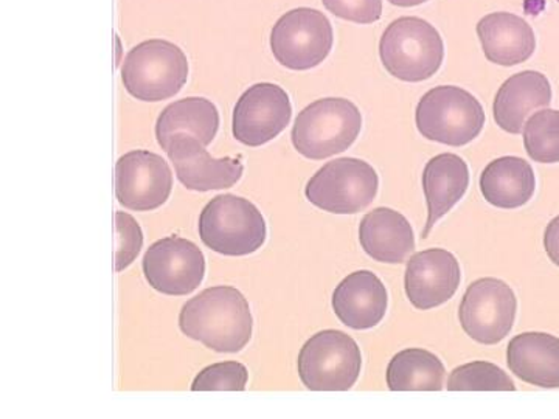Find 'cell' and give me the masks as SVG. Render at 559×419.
Returning <instances> with one entry per match:
<instances>
[{
  "label": "cell",
  "mask_w": 559,
  "mask_h": 419,
  "mask_svg": "<svg viewBox=\"0 0 559 419\" xmlns=\"http://www.w3.org/2000/svg\"><path fill=\"white\" fill-rule=\"evenodd\" d=\"M179 328L216 352H238L252 339L249 301L237 288L213 286L183 304Z\"/></svg>",
  "instance_id": "cell-1"
},
{
  "label": "cell",
  "mask_w": 559,
  "mask_h": 419,
  "mask_svg": "<svg viewBox=\"0 0 559 419\" xmlns=\"http://www.w3.org/2000/svg\"><path fill=\"white\" fill-rule=\"evenodd\" d=\"M380 57L393 79L421 83L432 79L443 64V38L421 17H399L382 33Z\"/></svg>",
  "instance_id": "cell-2"
},
{
  "label": "cell",
  "mask_w": 559,
  "mask_h": 419,
  "mask_svg": "<svg viewBox=\"0 0 559 419\" xmlns=\"http://www.w3.org/2000/svg\"><path fill=\"white\" fill-rule=\"evenodd\" d=\"M362 130V116L345 98H322L299 112L290 139L294 148L311 160H323L347 151Z\"/></svg>",
  "instance_id": "cell-3"
},
{
  "label": "cell",
  "mask_w": 559,
  "mask_h": 419,
  "mask_svg": "<svg viewBox=\"0 0 559 419\" xmlns=\"http://www.w3.org/2000/svg\"><path fill=\"white\" fill-rule=\"evenodd\" d=\"M189 60L170 40L140 43L121 64L124 89L140 101L157 103L175 97L189 80Z\"/></svg>",
  "instance_id": "cell-4"
},
{
  "label": "cell",
  "mask_w": 559,
  "mask_h": 419,
  "mask_svg": "<svg viewBox=\"0 0 559 419\" xmlns=\"http://www.w3.org/2000/svg\"><path fill=\"white\" fill-rule=\"evenodd\" d=\"M201 241L224 256L255 253L266 242V220L255 205L235 194H219L202 208Z\"/></svg>",
  "instance_id": "cell-5"
},
{
  "label": "cell",
  "mask_w": 559,
  "mask_h": 419,
  "mask_svg": "<svg viewBox=\"0 0 559 419\" xmlns=\"http://www.w3.org/2000/svg\"><path fill=\"white\" fill-rule=\"evenodd\" d=\"M485 121L480 101L457 86L433 87L423 95L415 110V123L423 137L454 148L479 137Z\"/></svg>",
  "instance_id": "cell-6"
},
{
  "label": "cell",
  "mask_w": 559,
  "mask_h": 419,
  "mask_svg": "<svg viewBox=\"0 0 559 419\" xmlns=\"http://www.w3.org/2000/svg\"><path fill=\"white\" fill-rule=\"evenodd\" d=\"M359 345L340 330H323L305 342L297 359L301 384L312 392H347L359 380Z\"/></svg>",
  "instance_id": "cell-7"
},
{
  "label": "cell",
  "mask_w": 559,
  "mask_h": 419,
  "mask_svg": "<svg viewBox=\"0 0 559 419\" xmlns=\"http://www.w3.org/2000/svg\"><path fill=\"white\" fill-rule=\"evenodd\" d=\"M380 189L378 172L367 161L341 157L323 165L305 187L314 207L334 215H355L369 207Z\"/></svg>",
  "instance_id": "cell-8"
},
{
  "label": "cell",
  "mask_w": 559,
  "mask_h": 419,
  "mask_svg": "<svg viewBox=\"0 0 559 419\" xmlns=\"http://www.w3.org/2000/svg\"><path fill=\"white\" fill-rule=\"evenodd\" d=\"M333 25L319 10L300 7L283 14L271 32V50L283 68H318L333 50Z\"/></svg>",
  "instance_id": "cell-9"
},
{
  "label": "cell",
  "mask_w": 559,
  "mask_h": 419,
  "mask_svg": "<svg viewBox=\"0 0 559 419\" xmlns=\"http://www.w3.org/2000/svg\"><path fill=\"white\" fill-rule=\"evenodd\" d=\"M514 290L499 278L476 279L459 308L463 331L481 345H496L509 336L516 320Z\"/></svg>",
  "instance_id": "cell-10"
},
{
  "label": "cell",
  "mask_w": 559,
  "mask_h": 419,
  "mask_svg": "<svg viewBox=\"0 0 559 419\" xmlns=\"http://www.w3.org/2000/svg\"><path fill=\"white\" fill-rule=\"evenodd\" d=\"M142 270L151 288L164 296H189L204 282L205 256L194 242L178 235L162 238L146 250Z\"/></svg>",
  "instance_id": "cell-11"
},
{
  "label": "cell",
  "mask_w": 559,
  "mask_h": 419,
  "mask_svg": "<svg viewBox=\"0 0 559 419\" xmlns=\"http://www.w3.org/2000/svg\"><path fill=\"white\" fill-rule=\"evenodd\" d=\"M293 117L288 92L274 83L250 86L234 108L231 132L242 145L257 148L278 137Z\"/></svg>",
  "instance_id": "cell-12"
},
{
  "label": "cell",
  "mask_w": 559,
  "mask_h": 419,
  "mask_svg": "<svg viewBox=\"0 0 559 419\" xmlns=\"http://www.w3.org/2000/svg\"><path fill=\"white\" fill-rule=\"evenodd\" d=\"M173 190L170 165L151 151L135 149L116 165V196L124 208L153 212L162 207Z\"/></svg>",
  "instance_id": "cell-13"
},
{
  "label": "cell",
  "mask_w": 559,
  "mask_h": 419,
  "mask_svg": "<svg viewBox=\"0 0 559 419\" xmlns=\"http://www.w3.org/2000/svg\"><path fill=\"white\" fill-rule=\"evenodd\" d=\"M462 271L457 259L444 249H426L407 260L404 288L412 307L429 311L457 292Z\"/></svg>",
  "instance_id": "cell-14"
},
{
  "label": "cell",
  "mask_w": 559,
  "mask_h": 419,
  "mask_svg": "<svg viewBox=\"0 0 559 419\" xmlns=\"http://www.w3.org/2000/svg\"><path fill=\"white\" fill-rule=\"evenodd\" d=\"M175 165L176 176L187 190L212 191L234 187L241 179L242 167L240 159L224 157L213 159L194 137H178L173 140L165 151Z\"/></svg>",
  "instance_id": "cell-15"
},
{
  "label": "cell",
  "mask_w": 559,
  "mask_h": 419,
  "mask_svg": "<svg viewBox=\"0 0 559 419\" xmlns=\"http://www.w3.org/2000/svg\"><path fill=\"white\" fill-rule=\"evenodd\" d=\"M331 304L334 314L348 328L371 330L385 318L388 289L373 272H353L336 286Z\"/></svg>",
  "instance_id": "cell-16"
},
{
  "label": "cell",
  "mask_w": 559,
  "mask_h": 419,
  "mask_svg": "<svg viewBox=\"0 0 559 419\" xmlns=\"http://www.w3.org/2000/svg\"><path fill=\"white\" fill-rule=\"evenodd\" d=\"M550 81L536 70L514 73L496 94L492 116L500 130L509 134H521L527 117L533 110L549 108L551 103Z\"/></svg>",
  "instance_id": "cell-17"
},
{
  "label": "cell",
  "mask_w": 559,
  "mask_h": 419,
  "mask_svg": "<svg viewBox=\"0 0 559 419\" xmlns=\"http://www.w3.org/2000/svg\"><path fill=\"white\" fill-rule=\"evenodd\" d=\"M481 49L492 64L511 68L522 64L536 50V36L532 25L516 14L499 11L487 14L477 24Z\"/></svg>",
  "instance_id": "cell-18"
},
{
  "label": "cell",
  "mask_w": 559,
  "mask_h": 419,
  "mask_svg": "<svg viewBox=\"0 0 559 419\" xmlns=\"http://www.w3.org/2000/svg\"><path fill=\"white\" fill-rule=\"evenodd\" d=\"M421 182L428 202V220L421 237L426 240L433 226L465 196L469 187L468 164L457 154H439L426 164Z\"/></svg>",
  "instance_id": "cell-19"
},
{
  "label": "cell",
  "mask_w": 559,
  "mask_h": 419,
  "mask_svg": "<svg viewBox=\"0 0 559 419\" xmlns=\"http://www.w3.org/2000/svg\"><path fill=\"white\" fill-rule=\"evenodd\" d=\"M359 242L364 252L380 263L401 264L415 250L409 220L396 210L378 207L360 220Z\"/></svg>",
  "instance_id": "cell-20"
},
{
  "label": "cell",
  "mask_w": 559,
  "mask_h": 419,
  "mask_svg": "<svg viewBox=\"0 0 559 419\" xmlns=\"http://www.w3.org/2000/svg\"><path fill=\"white\" fill-rule=\"evenodd\" d=\"M511 373L530 385L559 388V339L547 333H522L507 347Z\"/></svg>",
  "instance_id": "cell-21"
},
{
  "label": "cell",
  "mask_w": 559,
  "mask_h": 419,
  "mask_svg": "<svg viewBox=\"0 0 559 419\" xmlns=\"http://www.w3.org/2000/svg\"><path fill=\"white\" fill-rule=\"evenodd\" d=\"M219 130V110L207 98H183L162 110L156 123L157 143L167 151L173 140L194 137L209 146Z\"/></svg>",
  "instance_id": "cell-22"
},
{
  "label": "cell",
  "mask_w": 559,
  "mask_h": 419,
  "mask_svg": "<svg viewBox=\"0 0 559 419\" xmlns=\"http://www.w3.org/2000/svg\"><path fill=\"white\" fill-rule=\"evenodd\" d=\"M536 190L535 171L518 156L489 161L480 175V191L492 207L520 208L532 200Z\"/></svg>",
  "instance_id": "cell-23"
},
{
  "label": "cell",
  "mask_w": 559,
  "mask_h": 419,
  "mask_svg": "<svg viewBox=\"0 0 559 419\" xmlns=\"http://www.w3.org/2000/svg\"><path fill=\"white\" fill-rule=\"evenodd\" d=\"M444 374L439 356L428 349L407 348L393 356L385 376L392 392H440Z\"/></svg>",
  "instance_id": "cell-24"
},
{
  "label": "cell",
  "mask_w": 559,
  "mask_h": 419,
  "mask_svg": "<svg viewBox=\"0 0 559 419\" xmlns=\"http://www.w3.org/2000/svg\"><path fill=\"white\" fill-rule=\"evenodd\" d=\"M524 146L530 159L539 164H558L559 110L543 109L525 121Z\"/></svg>",
  "instance_id": "cell-25"
},
{
  "label": "cell",
  "mask_w": 559,
  "mask_h": 419,
  "mask_svg": "<svg viewBox=\"0 0 559 419\" xmlns=\"http://www.w3.org/2000/svg\"><path fill=\"white\" fill-rule=\"evenodd\" d=\"M450 392H514L516 385L500 367L485 360L465 363L451 371Z\"/></svg>",
  "instance_id": "cell-26"
},
{
  "label": "cell",
  "mask_w": 559,
  "mask_h": 419,
  "mask_svg": "<svg viewBox=\"0 0 559 419\" xmlns=\"http://www.w3.org/2000/svg\"><path fill=\"white\" fill-rule=\"evenodd\" d=\"M249 371L240 362H219L205 367L204 370L194 378L191 390L193 392H242L248 385Z\"/></svg>",
  "instance_id": "cell-27"
},
{
  "label": "cell",
  "mask_w": 559,
  "mask_h": 419,
  "mask_svg": "<svg viewBox=\"0 0 559 419\" xmlns=\"http://www.w3.org/2000/svg\"><path fill=\"white\" fill-rule=\"evenodd\" d=\"M116 271L121 272L130 267L138 259L143 248V231L138 220L130 213H116Z\"/></svg>",
  "instance_id": "cell-28"
},
{
  "label": "cell",
  "mask_w": 559,
  "mask_h": 419,
  "mask_svg": "<svg viewBox=\"0 0 559 419\" xmlns=\"http://www.w3.org/2000/svg\"><path fill=\"white\" fill-rule=\"evenodd\" d=\"M323 7L341 20L373 24L382 16V0H322Z\"/></svg>",
  "instance_id": "cell-29"
},
{
  "label": "cell",
  "mask_w": 559,
  "mask_h": 419,
  "mask_svg": "<svg viewBox=\"0 0 559 419\" xmlns=\"http://www.w3.org/2000/svg\"><path fill=\"white\" fill-rule=\"evenodd\" d=\"M544 249L555 266L559 267V215L547 224L544 231Z\"/></svg>",
  "instance_id": "cell-30"
},
{
  "label": "cell",
  "mask_w": 559,
  "mask_h": 419,
  "mask_svg": "<svg viewBox=\"0 0 559 419\" xmlns=\"http://www.w3.org/2000/svg\"><path fill=\"white\" fill-rule=\"evenodd\" d=\"M392 5L401 7V9H409V7L421 5V3L429 2V0H389Z\"/></svg>",
  "instance_id": "cell-31"
},
{
  "label": "cell",
  "mask_w": 559,
  "mask_h": 419,
  "mask_svg": "<svg viewBox=\"0 0 559 419\" xmlns=\"http://www.w3.org/2000/svg\"><path fill=\"white\" fill-rule=\"evenodd\" d=\"M557 2L559 3V0H557Z\"/></svg>",
  "instance_id": "cell-32"
}]
</instances>
